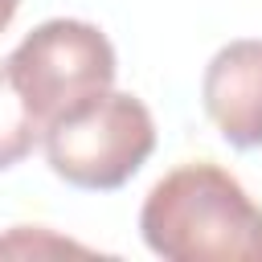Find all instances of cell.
I'll return each mask as SVG.
<instances>
[{
    "mask_svg": "<svg viewBox=\"0 0 262 262\" xmlns=\"http://www.w3.org/2000/svg\"><path fill=\"white\" fill-rule=\"evenodd\" d=\"M139 233L168 262H262V209L213 160L160 176L143 196Z\"/></svg>",
    "mask_w": 262,
    "mask_h": 262,
    "instance_id": "6da1fadb",
    "label": "cell"
},
{
    "mask_svg": "<svg viewBox=\"0 0 262 262\" xmlns=\"http://www.w3.org/2000/svg\"><path fill=\"white\" fill-rule=\"evenodd\" d=\"M45 160L74 188H123L156 151V119L135 94L106 90L45 127Z\"/></svg>",
    "mask_w": 262,
    "mask_h": 262,
    "instance_id": "7a4b0ae2",
    "label": "cell"
},
{
    "mask_svg": "<svg viewBox=\"0 0 262 262\" xmlns=\"http://www.w3.org/2000/svg\"><path fill=\"white\" fill-rule=\"evenodd\" d=\"M4 61L41 131L61 115L86 106L90 98L106 94L119 74L115 45L106 41V33L74 16H53L37 25Z\"/></svg>",
    "mask_w": 262,
    "mask_h": 262,
    "instance_id": "3957f363",
    "label": "cell"
},
{
    "mask_svg": "<svg viewBox=\"0 0 262 262\" xmlns=\"http://www.w3.org/2000/svg\"><path fill=\"white\" fill-rule=\"evenodd\" d=\"M201 102L229 147H262V41L221 45L201 78Z\"/></svg>",
    "mask_w": 262,
    "mask_h": 262,
    "instance_id": "277c9868",
    "label": "cell"
},
{
    "mask_svg": "<svg viewBox=\"0 0 262 262\" xmlns=\"http://www.w3.org/2000/svg\"><path fill=\"white\" fill-rule=\"evenodd\" d=\"M41 135L45 131H41L37 115L29 111L25 94L16 90L8 61H0V172H8L12 164H20L37 147Z\"/></svg>",
    "mask_w": 262,
    "mask_h": 262,
    "instance_id": "5b68a950",
    "label": "cell"
},
{
    "mask_svg": "<svg viewBox=\"0 0 262 262\" xmlns=\"http://www.w3.org/2000/svg\"><path fill=\"white\" fill-rule=\"evenodd\" d=\"M16 4H20V0H0V33H4V29H8V20L16 16Z\"/></svg>",
    "mask_w": 262,
    "mask_h": 262,
    "instance_id": "8992f818",
    "label": "cell"
}]
</instances>
